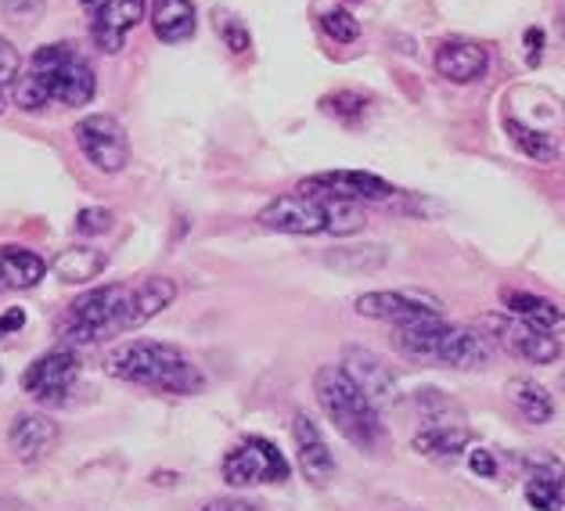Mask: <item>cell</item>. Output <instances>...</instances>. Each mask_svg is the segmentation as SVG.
<instances>
[{
	"label": "cell",
	"mask_w": 565,
	"mask_h": 511,
	"mask_svg": "<svg viewBox=\"0 0 565 511\" xmlns=\"http://www.w3.org/2000/svg\"><path fill=\"white\" fill-rule=\"evenodd\" d=\"M526 501L536 511H565V465L551 454H526Z\"/></svg>",
	"instance_id": "cell-17"
},
{
	"label": "cell",
	"mask_w": 565,
	"mask_h": 511,
	"mask_svg": "<svg viewBox=\"0 0 565 511\" xmlns=\"http://www.w3.org/2000/svg\"><path fill=\"white\" fill-rule=\"evenodd\" d=\"M313 393L324 418L335 425V433L364 454H379L385 447V425L379 407L356 390L350 375L339 364H321L313 375Z\"/></svg>",
	"instance_id": "cell-4"
},
{
	"label": "cell",
	"mask_w": 565,
	"mask_h": 511,
	"mask_svg": "<svg viewBox=\"0 0 565 511\" xmlns=\"http://www.w3.org/2000/svg\"><path fill=\"white\" fill-rule=\"evenodd\" d=\"M79 4H84V8H102L105 0H79Z\"/></svg>",
	"instance_id": "cell-38"
},
{
	"label": "cell",
	"mask_w": 565,
	"mask_h": 511,
	"mask_svg": "<svg viewBox=\"0 0 565 511\" xmlns=\"http://www.w3.org/2000/svg\"><path fill=\"white\" fill-rule=\"evenodd\" d=\"M113 227H116V213L105 210V205H87L76 216V231L87 234V238H98V234H108Z\"/></svg>",
	"instance_id": "cell-30"
},
{
	"label": "cell",
	"mask_w": 565,
	"mask_h": 511,
	"mask_svg": "<svg viewBox=\"0 0 565 511\" xmlns=\"http://www.w3.org/2000/svg\"><path fill=\"white\" fill-rule=\"evenodd\" d=\"M292 444H296V465L313 487H328L335 479V454L328 447V439L321 433L307 411H296L292 418Z\"/></svg>",
	"instance_id": "cell-13"
},
{
	"label": "cell",
	"mask_w": 565,
	"mask_h": 511,
	"mask_svg": "<svg viewBox=\"0 0 565 511\" xmlns=\"http://www.w3.org/2000/svg\"><path fill=\"white\" fill-rule=\"evenodd\" d=\"M216 30H220V36H224V44L234 51V54H245L253 47V40H249V30L238 22V19H231V15H224V11H216Z\"/></svg>",
	"instance_id": "cell-32"
},
{
	"label": "cell",
	"mask_w": 565,
	"mask_h": 511,
	"mask_svg": "<svg viewBox=\"0 0 565 511\" xmlns=\"http://www.w3.org/2000/svg\"><path fill=\"white\" fill-rule=\"evenodd\" d=\"M353 310L367 317V321H385L393 328L429 321V317H444V302L436 296L422 292V288H379V292L356 296Z\"/></svg>",
	"instance_id": "cell-8"
},
{
	"label": "cell",
	"mask_w": 565,
	"mask_h": 511,
	"mask_svg": "<svg viewBox=\"0 0 565 511\" xmlns=\"http://www.w3.org/2000/svg\"><path fill=\"white\" fill-rule=\"evenodd\" d=\"M541 58H544V33L536 30V25H530V30H526V65L536 68V65H541Z\"/></svg>",
	"instance_id": "cell-36"
},
{
	"label": "cell",
	"mask_w": 565,
	"mask_h": 511,
	"mask_svg": "<svg viewBox=\"0 0 565 511\" xmlns=\"http://www.w3.org/2000/svg\"><path fill=\"white\" fill-rule=\"evenodd\" d=\"M58 422L44 411H22L15 414L8 429V447L22 465H40L47 454L58 447Z\"/></svg>",
	"instance_id": "cell-14"
},
{
	"label": "cell",
	"mask_w": 565,
	"mask_h": 511,
	"mask_svg": "<svg viewBox=\"0 0 565 511\" xmlns=\"http://www.w3.org/2000/svg\"><path fill=\"white\" fill-rule=\"evenodd\" d=\"M79 379L76 350H51L22 371V390L30 393L40 407H62Z\"/></svg>",
	"instance_id": "cell-10"
},
{
	"label": "cell",
	"mask_w": 565,
	"mask_h": 511,
	"mask_svg": "<svg viewBox=\"0 0 565 511\" xmlns=\"http://www.w3.org/2000/svg\"><path fill=\"white\" fill-rule=\"evenodd\" d=\"M202 511H259V508L242 501V497H216V501H210Z\"/></svg>",
	"instance_id": "cell-37"
},
{
	"label": "cell",
	"mask_w": 565,
	"mask_h": 511,
	"mask_svg": "<svg viewBox=\"0 0 565 511\" xmlns=\"http://www.w3.org/2000/svg\"><path fill=\"white\" fill-rule=\"evenodd\" d=\"M4 105H8V102H4V91H0V113H4Z\"/></svg>",
	"instance_id": "cell-39"
},
{
	"label": "cell",
	"mask_w": 565,
	"mask_h": 511,
	"mask_svg": "<svg viewBox=\"0 0 565 511\" xmlns=\"http://www.w3.org/2000/svg\"><path fill=\"white\" fill-rule=\"evenodd\" d=\"M321 30L335 40V44H353L356 36H361V22H356L347 8H332L321 15Z\"/></svg>",
	"instance_id": "cell-29"
},
{
	"label": "cell",
	"mask_w": 565,
	"mask_h": 511,
	"mask_svg": "<svg viewBox=\"0 0 565 511\" xmlns=\"http://www.w3.org/2000/svg\"><path fill=\"white\" fill-rule=\"evenodd\" d=\"M259 224L267 231L281 234H332V238H347L367 224V213L361 202L332 199V195H278L259 210Z\"/></svg>",
	"instance_id": "cell-5"
},
{
	"label": "cell",
	"mask_w": 565,
	"mask_h": 511,
	"mask_svg": "<svg viewBox=\"0 0 565 511\" xmlns=\"http://www.w3.org/2000/svg\"><path fill=\"white\" fill-rule=\"evenodd\" d=\"M105 267H108V256L94 245H68L54 256V264H51L54 278L65 281V285H87V281L98 278Z\"/></svg>",
	"instance_id": "cell-23"
},
{
	"label": "cell",
	"mask_w": 565,
	"mask_h": 511,
	"mask_svg": "<svg viewBox=\"0 0 565 511\" xmlns=\"http://www.w3.org/2000/svg\"><path fill=\"white\" fill-rule=\"evenodd\" d=\"M436 73L450 83H476L487 76L490 68V51L476 44V40H444L433 54Z\"/></svg>",
	"instance_id": "cell-18"
},
{
	"label": "cell",
	"mask_w": 565,
	"mask_h": 511,
	"mask_svg": "<svg viewBox=\"0 0 565 511\" xmlns=\"http://www.w3.org/2000/svg\"><path fill=\"white\" fill-rule=\"evenodd\" d=\"M562 390H565V375H562Z\"/></svg>",
	"instance_id": "cell-41"
},
{
	"label": "cell",
	"mask_w": 565,
	"mask_h": 511,
	"mask_svg": "<svg viewBox=\"0 0 565 511\" xmlns=\"http://www.w3.org/2000/svg\"><path fill=\"white\" fill-rule=\"evenodd\" d=\"M151 30L162 44H184L199 30L195 4L191 0H151Z\"/></svg>",
	"instance_id": "cell-22"
},
{
	"label": "cell",
	"mask_w": 565,
	"mask_h": 511,
	"mask_svg": "<svg viewBox=\"0 0 565 511\" xmlns=\"http://www.w3.org/2000/svg\"><path fill=\"white\" fill-rule=\"evenodd\" d=\"M25 328V310L22 307H8L4 313H0V339L15 336V331Z\"/></svg>",
	"instance_id": "cell-35"
},
{
	"label": "cell",
	"mask_w": 565,
	"mask_h": 511,
	"mask_svg": "<svg viewBox=\"0 0 565 511\" xmlns=\"http://www.w3.org/2000/svg\"><path fill=\"white\" fill-rule=\"evenodd\" d=\"M339 368L347 371L350 382L375 407H382L385 400H393V393H396V371H393V364H385L375 350H367V347H347Z\"/></svg>",
	"instance_id": "cell-15"
},
{
	"label": "cell",
	"mask_w": 565,
	"mask_h": 511,
	"mask_svg": "<svg viewBox=\"0 0 565 511\" xmlns=\"http://www.w3.org/2000/svg\"><path fill=\"white\" fill-rule=\"evenodd\" d=\"M148 11V0H105L102 8H94L90 36L105 54H119L127 47V36L134 25H141Z\"/></svg>",
	"instance_id": "cell-16"
},
{
	"label": "cell",
	"mask_w": 565,
	"mask_h": 511,
	"mask_svg": "<svg viewBox=\"0 0 565 511\" xmlns=\"http://www.w3.org/2000/svg\"><path fill=\"white\" fill-rule=\"evenodd\" d=\"M367 98L364 94H356V91H335V94H328V98H321V113L324 116H332L339 123H347V127H356L364 116H367Z\"/></svg>",
	"instance_id": "cell-28"
},
{
	"label": "cell",
	"mask_w": 565,
	"mask_h": 511,
	"mask_svg": "<svg viewBox=\"0 0 565 511\" xmlns=\"http://www.w3.org/2000/svg\"><path fill=\"white\" fill-rule=\"evenodd\" d=\"M350 4H353V0H350Z\"/></svg>",
	"instance_id": "cell-42"
},
{
	"label": "cell",
	"mask_w": 565,
	"mask_h": 511,
	"mask_svg": "<svg viewBox=\"0 0 565 511\" xmlns=\"http://www.w3.org/2000/svg\"><path fill=\"white\" fill-rule=\"evenodd\" d=\"M98 94L94 68L73 44H44L30 58V68L15 79V105L25 113H40L47 105L84 108Z\"/></svg>",
	"instance_id": "cell-1"
},
{
	"label": "cell",
	"mask_w": 565,
	"mask_h": 511,
	"mask_svg": "<svg viewBox=\"0 0 565 511\" xmlns=\"http://www.w3.org/2000/svg\"><path fill=\"white\" fill-rule=\"evenodd\" d=\"M288 472H292V465H288L285 454L264 436L242 439L238 447H231L224 454V465H220V476H224V482L234 490L259 487V482H285Z\"/></svg>",
	"instance_id": "cell-7"
},
{
	"label": "cell",
	"mask_w": 565,
	"mask_h": 511,
	"mask_svg": "<svg viewBox=\"0 0 565 511\" xmlns=\"http://www.w3.org/2000/svg\"><path fill=\"white\" fill-rule=\"evenodd\" d=\"M19 73H22V58H19L15 44L0 36V83H15Z\"/></svg>",
	"instance_id": "cell-33"
},
{
	"label": "cell",
	"mask_w": 565,
	"mask_h": 511,
	"mask_svg": "<svg viewBox=\"0 0 565 511\" xmlns=\"http://www.w3.org/2000/svg\"><path fill=\"white\" fill-rule=\"evenodd\" d=\"M482 324H487V336L498 342V347H504L512 356H519V361L555 364L558 356H562L558 336H547V331H541V328L522 324L519 317H498V313H490Z\"/></svg>",
	"instance_id": "cell-11"
},
{
	"label": "cell",
	"mask_w": 565,
	"mask_h": 511,
	"mask_svg": "<svg viewBox=\"0 0 565 511\" xmlns=\"http://www.w3.org/2000/svg\"><path fill=\"white\" fill-rule=\"evenodd\" d=\"M468 444H472V433L465 422H433L422 425V433L415 436V450L439 465H454L468 450Z\"/></svg>",
	"instance_id": "cell-19"
},
{
	"label": "cell",
	"mask_w": 565,
	"mask_h": 511,
	"mask_svg": "<svg viewBox=\"0 0 565 511\" xmlns=\"http://www.w3.org/2000/svg\"><path fill=\"white\" fill-rule=\"evenodd\" d=\"M177 299V281L173 278H145L137 288H130V299H127V331L148 324L151 317H159L167 307H173Z\"/></svg>",
	"instance_id": "cell-21"
},
{
	"label": "cell",
	"mask_w": 565,
	"mask_h": 511,
	"mask_svg": "<svg viewBox=\"0 0 565 511\" xmlns=\"http://www.w3.org/2000/svg\"><path fill=\"white\" fill-rule=\"evenodd\" d=\"M393 347L396 353L411 356V361L454 368V371L490 368L493 353H498V342H493L487 331L468 328V324H450L444 317H429V321L393 328Z\"/></svg>",
	"instance_id": "cell-3"
},
{
	"label": "cell",
	"mask_w": 565,
	"mask_h": 511,
	"mask_svg": "<svg viewBox=\"0 0 565 511\" xmlns=\"http://www.w3.org/2000/svg\"><path fill=\"white\" fill-rule=\"evenodd\" d=\"M508 137H512L515 148H519L526 159H533V162H555V159H558V145L551 141L547 134H541V130L522 127L519 119H508Z\"/></svg>",
	"instance_id": "cell-27"
},
{
	"label": "cell",
	"mask_w": 565,
	"mask_h": 511,
	"mask_svg": "<svg viewBox=\"0 0 565 511\" xmlns=\"http://www.w3.org/2000/svg\"><path fill=\"white\" fill-rule=\"evenodd\" d=\"M127 285H98L79 296L62 321V336L68 347H94V342L122 336L127 331Z\"/></svg>",
	"instance_id": "cell-6"
},
{
	"label": "cell",
	"mask_w": 565,
	"mask_h": 511,
	"mask_svg": "<svg viewBox=\"0 0 565 511\" xmlns=\"http://www.w3.org/2000/svg\"><path fill=\"white\" fill-rule=\"evenodd\" d=\"M302 195H332V199H350V202H390L396 195V188L390 181H382L379 173L367 170H328L299 181Z\"/></svg>",
	"instance_id": "cell-12"
},
{
	"label": "cell",
	"mask_w": 565,
	"mask_h": 511,
	"mask_svg": "<svg viewBox=\"0 0 565 511\" xmlns=\"http://www.w3.org/2000/svg\"><path fill=\"white\" fill-rule=\"evenodd\" d=\"M0 11L11 19V22H19V25H33L44 19V11H47V0H0Z\"/></svg>",
	"instance_id": "cell-31"
},
{
	"label": "cell",
	"mask_w": 565,
	"mask_h": 511,
	"mask_svg": "<svg viewBox=\"0 0 565 511\" xmlns=\"http://www.w3.org/2000/svg\"><path fill=\"white\" fill-rule=\"evenodd\" d=\"M324 264L339 270V274H375L390 264V248L385 245H350V248H335V253L324 256Z\"/></svg>",
	"instance_id": "cell-26"
},
{
	"label": "cell",
	"mask_w": 565,
	"mask_h": 511,
	"mask_svg": "<svg viewBox=\"0 0 565 511\" xmlns=\"http://www.w3.org/2000/svg\"><path fill=\"white\" fill-rule=\"evenodd\" d=\"M508 396H512L515 411L530 425L555 422V396H551L541 382H533V379H512V382H508Z\"/></svg>",
	"instance_id": "cell-25"
},
{
	"label": "cell",
	"mask_w": 565,
	"mask_h": 511,
	"mask_svg": "<svg viewBox=\"0 0 565 511\" xmlns=\"http://www.w3.org/2000/svg\"><path fill=\"white\" fill-rule=\"evenodd\" d=\"M76 148L94 170L102 173H122L130 162V137L127 127L116 119V116H105V113H94L87 119L76 123Z\"/></svg>",
	"instance_id": "cell-9"
},
{
	"label": "cell",
	"mask_w": 565,
	"mask_h": 511,
	"mask_svg": "<svg viewBox=\"0 0 565 511\" xmlns=\"http://www.w3.org/2000/svg\"><path fill=\"white\" fill-rule=\"evenodd\" d=\"M47 274V264L40 259L33 248L25 245H4L0 248V281H4L8 288H36L40 281H44Z\"/></svg>",
	"instance_id": "cell-24"
},
{
	"label": "cell",
	"mask_w": 565,
	"mask_h": 511,
	"mask_svg": "<svg viewBox=\"0 0 565 511\" xmlns=\"http://www.w3.org/2000/svg\"><path fill=\"white\" fill-rule=\"evenodd\" d=\"M0 382H4V371H0Z\"/></svg>",
	"instance_id": "cell-40"
},
{
	"label": "cell",
	"mask_w": 565,
	"mask_h": 511,
	"mask_svg": "<svg viewBox=\"0 0 565 511\" xmlns=\"http://www.w3.org/2000/svg\"><path fill=\"white\" fill-rule=\"evenodd\" d=\"M501 302H504V310L512 317H519L522 324L541 328V331H547V336H555V331L565 328V310L558 307V302L544 299V296L522 292V288H504Z\"/></svg>",
	"instance_id": "cell-20"
},
{
	"label": "cell",
	"mask_w": 565,
	"mask_h": 511,
	"mask_svg": "<svg viewBox=\"0 0 565 511\" xmlns=\"http://www.w3.org/2000/svg\"><path fill=\"white\" fill-rule=\"evenodd\" d=\"M468 468L482 479H498V458H493V450H487V447L468 450Z\"/></svg>",
	"instance_id": "cell-34"
},
{
	"label": "cell",
	"mask_w": 565,
	"mask_h": 511,
	"mask_svg": "<svg viewBox=\"0 0 565 511\" xmlns=\"http://www.w3.org/2000/svg\"><path fill=\"white\" fill-rule=\"evenodd\" d=\"M105 375L170 396H199L205 390L202 368L181 347L159 339H130L116 347L105 356Z\"/></svg>",
	"instance_id": "cell-2"
}]
</instances>
